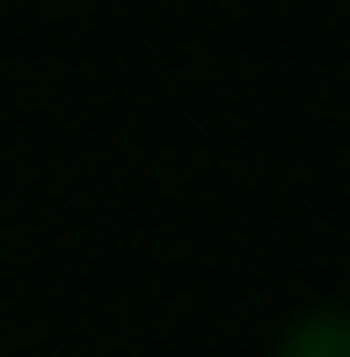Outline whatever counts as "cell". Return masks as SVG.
I'll return each instance as SVG.
<instances>
[{
  "label": "cell",
  "mask_w": 350,
  "mask_h": 357,
  "mask_svg": "<svg viewBox=\"0 0 350 357\" xmlns=\"http://www.w3.org/2000/svg\"><path fill=\"white\" fill-rule=\"evenodd\" d=\"M277 357H350V306H307L284 321Z\"/></svg>",
  "instance_id": "6da1fadb"
}]
</instances>
